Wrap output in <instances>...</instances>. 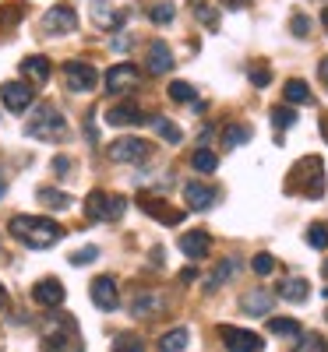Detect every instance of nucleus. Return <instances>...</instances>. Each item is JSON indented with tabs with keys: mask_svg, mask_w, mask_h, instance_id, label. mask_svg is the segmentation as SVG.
<instances>
[{
	"mask_svg": "<svg viewBox=\"0 0 328 352\" xmlns=\"http://www.w3.org/2000/svg\"><path fill=\"white\" fill-rule=\"evenodd\" d=\"M8 232L18 243H25L28 250H50L53 243H61L68 236L53 219H39V215H14L8 222Z\"/></svg>",
	"mask_w": 328,
	"mask_h": 352,
	"instance_id": "nucleus-1",
	"label": "nucleus"
},
{
	"mask_svg": "<svg viewBox=\"0 0 328 352\" xmlns=\"http://www.w3.org/2000/svg\"><path fill=\"white\" fill-rule=\"evenodd\" d=\"M43 352H85L78 320L71 314H50L43 320Z\"/></svg>",
	"mask_w": 328,
	"mask_h": 352,
	"instance_id": "nucleus-2",
	"label": "nucleus"
},
{
	"mask_svg": "<svg viewBox=\"0 0 328 352\" xmlns=\"http://www.w3.org/2000/svg\"><path fill=\"white\" fill-rule=\"evenodd\" d=\"M25 134H28V138H36V141H57V138H64V134H68V124H64V116H61V109H57V106L39 102V106L28 109Z\"/></svg>",
	"mask_w": 328,
	"mask_h": 352,
	"instance_id": "nucleus-3",
	"label": "nucleus"
},
{
	"mask_svg": "<svg viewBox=\"0 0 328 352\" xmlns=\"http://www.w3.org/2000/svg\"><path fill=\"white\" fill-rule=\"evenodd\" d=\"M286 190L304 194V197H321V194H325V166H321V159H318V155H307V159L296 162V166L289 169Z\"/></svg>",
	"mask_w": 328,
	"mask_h": 352,
	"instance_id": "nucleus-4",
	"label": "nucleus"
},
{
	"mask_svg": "<svg viewBox=\"0 0 328 352\" xmlns=\"http://www.w3.org/2000/svg\"><path fill=\"white\" fill-rule=\"evenodd\" d=\"M124 212H127V197L124 194L92 190L85 197V219H92V222H116Z\"/></svg>",
	"mask_w": 328,
	"mask_h": 352,
	"instance_id": "nucleus-5",
	"label": "nucleus"
},
{
	"mask_svg": "<svg viewBox=\"0 0 328 352\" xmlns=\"http://www.w3.org/2000/svg\"><path fill=\"white\" fill-rule=\"evenodd\" d=\"M39 28H43V36H71L74 28H78V14H74V8H68V4H53V8L43 14Z\"/></svg>",
	"mask_w": 328,
	"mask_h": 352,
	"instance_id": "nucleus-6",
	"label": "nucleus"
},
{
	"mask_svg": "<svg viewBox=\"0 0 328 352\" xmlns=\"http://www.w3.org/2000/svg\"><path fill=\"white\" fill-rule=\"evenodd\" d=\"M64 81H68V92L85 96V92H92V88L99 85V74H96V67H92V64L68 60V64H64Z\"/></svg>",
	"mask_w": 328,
	"mask_h": 352,
	"instance_id": "nucleus-7",
	"label": "nucleus"
},
{
	"mask_svg": "<svg viewBox=\"0 0 328 352\" xmlns=\"http://www.w3.org/2000/svg\"><path fill=\"white\" fill-rule=\"evenodd\" d=\"M106 155L113 162H145L148 155H152V144L141 141V138H116L106 148Z\"/></svg>",
	"mask_w": 328,
	"mask_h": 352,
	"instance_id": "nucleus-8",
	"label": "nucleus"
},
{
	"mask_svg": "<svg viewBox=\"0 0 328 352\" xmlns=\"http://www.w3.org/2000/svg\"><path fill=\"white\" fill-rule=\"evenodd\" d=\"M219 338H223L226 352H261L265 349L261 335H254L247 328H233V324H223L219 328Z\"/></svg>",
	"mask_w": 328,
	"mask_h": 352,
	"instance_id": "nucleus-9",
	"label": "nucleus"
},
{
	"mask_svg": "<svg viewBox=\"0 0 328 352\" xmlns=\"http://www.w3.org/2000/svg\"><path fill=\"white\" fill-rule=\"evenodd\" d=\"M32 81H4L0 85V102H4L11 113H25L32 106Z\"/></svg>",
	"mask_w": 328,
	"mask_h": 352,
	"instance_id": "nucleus-10",
	"label": "nucleus"
},
{
	"mask_svg": "<svg viewBox=\"0 0 328 352\" xmlns=\"http://www.w3.org/2000/svg\"><path fill=\"white\" fill-rule=\"evenodd\" d=\"M138 85H141V71L134 64H113L110 74H106V88L113 96H127V92H134Z\"/></svg>",
	"mask_w": 328,
	"mask_h": 352,
	"instance_id": "nucleus-11",
	"label": "nucleus"
},
{
	"mask_svg": "<svg viewBox=\"0 0 328 352\" xmlns=\"http://www.w3.org/2000/svg\"><path fill=\"white\" fill-rule=\"evenodd\" d=\"M88 292H92V303H96L103 314H113L116 307H121V292H116V278H113V275H99V278H92Z\"/></svg>",
	"mask_w": 328,
	"mask_h": 352,
	"instance_id": "nucleus-12",
	"label": "nucleus"
},
{
	"mask_svg": "<svg viewBox=\"0 0 328 352\" xmlns=\"http://www.w3.org/2000/svg\"><path fill=\"white\" fill-rule=\"evenodd\" d=\"M166 310V296L156 289H138V296L131 300V317H141V320H152Z\"/></svg>",
	"mask_w": 328,
	"mask_h": 352,
	"instance_id": "nucleus-13",
	"label": "nucleus"
},
{
	"mask_svg": "<svg viewBox=\"0 0 328 352\" xmlns=\"http://www.w3.org/2000/svg\"><path fill=\"white\" fill-rule=\"evenodd\" d=\"M64 296H68V289H64V282H61V278H39V282L32 285V300H36L39 307L57 310V307L64 303Z\"/></svg>",
	"mask_w": 328,
	"mask_h": 352,
	"instance_id": "nucleus-14",
	"label": "nucleus"
},
{
	"mask_svg": "<svg viewBox=\"0 0 328 352\" xmlns=\"http://www.w3.org/2000/svg\"><path fill=\"white\" fill-rule=\"evenodd\" d=\"M141 212L145 215H152V219H159L163 226H181L184 222V212H176V208H170V204L163 201V197H152V194H141Z\"/></svg>",
	"mask_w": 328,
	"mask_h": 352,
	"instance_id": "nucleus-15",
	"label": "nucleus"
},
{
	"mask_svg": "<svg viewBox=\"0 0 328 352\" xmlns=\"http://www.w3.org/2000/svg\"><path fill=\"white\" fill-rule=\"evenodd\" d=\"M184 201H187V208H191V212H208V208H212V204L219 201V190H216V187H208V184L191 180V184L184 187Z\"/></svg>",
	"mask_w": 328,
	"mask_h": 352,
	"instance_id": "nucleus-16",
	"label": "nucleus"
},
{
	"mask_svg": "<svg viewBox=\"0 0 328 352\" xmlns=\"http://www.w3.org/2000/svg\"><path fill=\"white\" fill-rule=\"evenodd\" d=\"M106 124L110 127H134V124H145V116H141V109H138V102H113L110 109H106Z\"/></svg>",
	"mask_w": 328,
	"mask_h": 352,
	"instance_id": "nucleus-17",
	"label": "nucleus"
},
{
	"mask_svg": "<svg viewBox=\"0 0 328 352\" xmlns=\"http://www.w3.org/2000/svg\"><path fill=\"white\" fill-rule=\"evenodd\" d=\"M272 307H276V296L268 289H251V292H244V300H240V310L247 317H268Z\"/></svg>",
	"mask_w": 328,
	"mask_h": 352,
	"instance_id": "nucleus-18",
	"label": "nucleus"
},
{
	"mask_svg": "<svg viewBox=\"0 0 328 352\" xmlns=\"http://www.w3.org/2000/svg\"><path fill=\"white\" fill-rule=\"evenodd\" d=\"M181 250H184V257H191V261H201L208 250H212V236H208L205 229L184 232V236H181Z\"/></svg>",
	"mask_w": 328,
	"mask_h": 352,
	"instance_id": "nucleus-19",
	"label": "nucleus"
},
{
	"mask_svg": "<svg viewBox=\"0 0 328 352\" xmlns=\"http://www.w3.org/2000/svg\"><path fill=\"white\" fill-rule=\"evenodd\" d=\"M145 64H148V74H166L173 67V53L163 39H156L152 46H148V56H145Z\"/></svg>",
	"mask_w": 328,
	"mask_h": 352,
	"instance_id": "nucleus-20",
	"label": "nucleus"
},
{
	"mask_svg": "<svg viewBox=\"0 0 328 352\" xmlns=\"http://www.w3.org/2000/svg\"><path fill=\"white\" fill-rule=\"evenodd\" d=\"M279 296L289 300V303H307V296H311V282L300 278V275L283 278V282H279Z\"/></svg>",
	"mask_w": 328,
	"mask_h": 352,
	"instance_id": "nucleus-21",
	"label": "nucleus"
},
{
	"mask_svg": "<svg viewBox=\"0 0 328 352\" xmlns=\"http://www.w3.org/2000/svg\"><path fill=\"white\" fill-rule=\"evenodd\" d=\"M18 67H21V78L32 81V85H43L50 78V60H46V56H25Z\"/></svg>",
	"mask_w": 328,
	"mask_h": 352,
	"instance_id": "nucleus-22",
	"label": "nucleus"
},
{
	"mask_svg": "<svg viewBox=\"0 0 328 352\" xmlns=\"http://www.w3.org/2000/svg\"><path fill=\"white\" fill-rule=\"evenodd\" d=\"M92 21H96L99 28H106V32H113V28L124 21V14H121V11H113L106 0H92Z\"/></svg>",
	"mask_w": 328,
	"mask_h": 352,
	"instance_id": "nucleus-23",
	"label": "nucleus"
},
{
	"mask_svg": "<svg viewBox=\"0 0 328 352\" xmlns=\"http://www.w3.org/2000/svg\"><path fill=\"white\" fill-rule=\"evenodd\" d=\"M233 275H236V261H233V257L219 261V264H216V272H212V275L205 278V292H216V289H219L223 282H229Z\"/></svg>",
	"mask_w": 328,
	"mask_h": 352,
	"instance_id": "nucleus-24",
	"label": "nucleus"
},
{
	"mask_svg": "<svg viewBox=\"0 0 328 352\" xmlns=\"http://www.w3.org/2000/svg\"><path fill=\"white\" fill-rule=\"evenodd\" d=\"M268 331L279 338H300L304 335L300 320H293V317H268Z\"/></svg>",
	"mask_w": 328,
	"mask_h": 352,
	"instance_id": "nucleus-25",
	"label": "nucleus"
},
{
	"mask_svg": "<svg viewBox=\"0 0 328 352\" xmlns=\"http://www.w3.org/2000/svg\"><path fill=\"white\" fill-rule=\"evenodd\" d=\"M21 18H25V8H21V4H4V8H0V36L8 39Z\"/></svg>",
	"mask_w": 328,
	"mask_h": 352,
	"instance_id": "nucleus-26",
	"label": "nucleus"
},
{
	"mask_svg": "<svg viewBox=\"0 0 328 352\" xmlns=\"http://www.w3.org/2000/svg\"><path fill=\"white\" fill-rule=\"evenodd\" d=\"M187 342H191L187 328H173V331H166V335L159 338V352H184Z\"/></svg>",
	"mask_w": 328,
	"mask_h": 352,
	"instance_id": "nucleus-27",
	"label": "nucleus"
},
{
	"mask_svg": "<svg viewBox=\"0 0 328 352\" xmlns=\"http://www.w3.org/2000/svg\"><path fill=\"white\" fill-rule=\"evenodd\" d=\"M283 96H286V102H293V106H307V102H311V88H307V81L293 78V81H286Z\"/></svg>",
	"mask_w": 328,
	"mask_h": 352,
	"instance_id": "nucleus-28",
	"label": "nucleus"
},
{
	"mask_svg": "<svg viewBox=\"0 0 328 352\" xmlns=\"http://www.w3.org/2000/svg\"><path fill=\"white\" fill-rule=\"evenodd\" d=\"M254 138V131L247 127V124H229L226 131H223V144L226 148H236V144H247Z\"/></svg>",
	"mask_w": 328,
	"mask_h": 352,
	"instance_id": "nucleus-29",
	"label": "nucleus"
},
{
	"mask_svg": "<svg viewBox=\"0 0 328 352\" xmlns=\"http://www.w3.org/2000/svg\"><path fill=\"white\" fill-rule=\"evenodd\" d=\"M148 124L156 127V134H159L163 141H170V144H181V138H184V134H181V127H176V124H170L166 116H152Z\"/></svg>",
	"mask_w": 328,
	"mask_h": 352,
	"instance_id": "nucleus-30",
	"label": "nucleus"
},
{
	"mask_svg": "<svg viewBox=\"0 0 328 352\" xmlns=\"http://www.w3.org/2000/svg\"><path fill=\"white\" fill-rule=\"evenodd\" d=\"M293 352H328V338L318 335V331L300 335V338H296V345H293Z\"/></svg>",
	"mask_w": 328,
	"mask_h": 352,
	"instance_id": "nucleus-31",
	"label": "nucleus"
},
{
	"mask_svg": "<svg viewBox=\"0 0 328 352\" xmlns=\"http://www.w3.org/2000/svg\"><path fill=\"white\" fill-rule=\"evenodd\" d=\"M39 201L46 204V208H53V212L71 208V197H68L64 190H50V187H43V190H39Z\"/></svg>",
	"mask_w": 328,
	"mask_h": 352,
	"instance_id": "nucleus-32",
	"label": "nucleus"
},
{
	"mask_svg": "<svg viewBox=\"0 0 328 352\" xmlns=\"http://www.w3.org/2000/svg\"><path fill=\"white\" fill-rule=\"evenodd\" d=\"M191 166H194L198 173H216L219 159H216V152H208V148H198V152L191 155Z\"/></svg>",
	"mask_w": 328,
	"mask_h": 352,
	"instance_id": "nucleus-33",
	"label": "nucleus"
},
{
	"mask_svg": "<svg viewBox=\"0 0 328 352\" xmlns=\"http://www.w3.org/2000/svg\"><path fill=\"white\" fill-rule=\"evenodd\" d=\"M194 18L208 28V32H216V28H219V11L212 4H194Z\"/></svg>",
	"mask_w": 328,
	"mask_h": 352,
	"instance_id": "nucleus-34",
	"label": "nucleus"
},
{
	"mask_svg": "<svg viewBox=\"0 0 328 352\" xmlns=\"http://www.w3.org/2000/svg\"><path fill=\"white\" fill-rule=\"evenodd\" d=\"M272 124H276V131H289L296 124V113L289 109V102L286 106H272Z\"/></svg>",
	"mask_w": 328,
	"mask_h": 352,
	"instance_id": "nucleus-35",
	"label": "nucleus"
},
{
	"mask_svg": "<svg viewBox=\"0 0 328 352\" xmlns=\"http://www.w3.org/2000/svg\"><path fill=\"white\" fill-rule=\"evenodd\" d=\"M307 243H311L314 250H325V247H328V226H325V222L307 226Z\"/></svg>",
	"mask_w": 328,
	"mask_h": 352,
	"instance_id": "nucleus-36",
	"label": "nucleus"
},
{
	"mask_svg": "<svg viewBox=\"0 0 328 352\" xmlns=\"http://www.w3.org/2000/svg\"><path fill=\"white\" fill-rule=\"evenodd\" d=\"M170 99L173 102H194V88L187 81H170Z\"/></svg>",
	"mask_w": 328,
	"mask_h": 352,
	"instance_id": "nucleus-37",
	"label": "nucleus"
},
{
	"mask_svg": "<svg viewBox=\"0 0 328 352\" xmlns=\"http://www.w3.org/2000/svg\"><path fill=\"white\" fill-rule=\"evenodd\" d=\"M251 268H254V275H272L276 272V257L272 254H254Z\"/></svg>",
	"mask_w": 328,
	"mask_h": 352,
	"instance_id": "nucleus-38",
	"label": "nucleus"
},
{
	"mask_svg": "<svg viewBox=\"0 0 328 352\" xmlns=\"http://www.w3.org/2000/svg\"><path fill=\"white\" fill-rule=\"evenodd\" d=\"M173 14H176V11H173V4H166V0H163V4H156L152 11H148V18H152L156 25H170V21H173Z\"/></svg>",
	"mask_w": 328,
	"mask_h": 352,
	"instance_id": "nucleus-39",
	"label": "nucleus"
},
{
	"mask_svg": "<svg viewBox=\"0 0 328 352\" xmlns=\"http://www.w3.org/2000/svg\"><path fill=\"white\" fill-rule=\"evenodd\" d=\"M113 352H145V345L134 335H121V338H116V345H113Z\"/></svg>",
	"mask_w": 328,
	"mask_h": 352,
	"instance_id": "nucleus-40",
	"label": "nucleus"
},
{
	"mask_svg": "<svg viewBox=\"0 0 328 352\" xmlns=\"http://www.w3.org/2000/svg\"><path fill=\"white\" fill-rule=\"evenodd\" d=\"M96 257H99V247H81V250L71 254V264H74V268H81V264H92Z\"/></svg>",
	"mask_w": 328,
	"mask_h": 352,
	"instance_id": "nucleus-41",
	"label": "nucleus"
},
{
	"mask_svg": "<svg viewBox=\"0 0 328 352\" xmlns=\"http://www.w3.org/2000/svg\"><path fill=\"white\" fill-rule=\"evenodd\" d=\"M268 81H272V71H268L265 64H254V67H251V85H254V88H265Z\"/></svg>",
	"mask_w": 328,
	"mask_h": 352,
	"instance_id": "nucleus-42",
	"label": "nucleus"
},
{
	"mask_svg": "<svg viewBox=\"0 0 328 352\" xmlns=\"http://www.w3.org/2000/svg\"><path fill=\"white\" fill-rule=\"evenodd\" d=\"M289 28H293V36H300V39H304V36L311 32V18H307V14H293Z\"/></svg>",
	"mask_w": 328,
	"mask_h": 352,
	"instance_id": "nucleus-43",
	"label": "nucleus"
},
{
	"mask_svg": "<svg viewBox=\"0 0 328 352\" xmlns=\"http://www.w3.org/2000/svg\"><path fill=\"white\" fill-rule=\"evenodd\" d=\"M127 46H131V39H127L124 32H121V36H116V39H113V50H116V53H124Z\"/></svg>",
	"mask_w": 328,
	"mask_h": 352,
	"instance_id": "nucleus-44",
	"label": "nucleus"
},
{
	"mask_svg": "<svg viewBox=\"0 0 328 352\" xmlns=\"http://www.w3.org/2000/svg\"><path fill=\"white\" fill-rule=\"evenodd\" d=\"M68 169H71V159H64V155L53 159V173H68Z\"/></svg>",
	"mask_w": 328,
	"mask_h": 352,
	"instance_id": "nucleus-45",
	"label": "nucleus"
},
{
	"mask_svg": "<svg viewBox=\"0 0 328 352\" xmlns=\"http://www.w3.org/2000/svg\"><path fill=\"white\" fill-rule=\"evenodd\" d=\"M318 74H321V81H325V85H328V56H325V60H321V64H318Z\"/></svg>",
	"mask_w": 328,
	"mask_h": 352,
	"instance_id": "nucleus-46",
	"label": "nucleus"
},
{
	"mask_svg": "<svg viewBox=\"0 0 328 352\" xmlns=\"http://www.w3.org/2000/svg\"><path fill=\"white\" fill-rule=\"evenodd\" d=\"M8 307V292H4V285H0V310Z\"/></svg>",
	"mask_w": 328,
	"mask_h": 352,
	"instance_id": "nucleus-47",
	"label": "nucleus"
},
{
	"mask_svg": "<svg viewBox=\"0 0 328 352\" xmlns=\"http://www.w3.org/2000/svg\"><path fill=\"white\" fill-rule=\"evenodd\" d=\"M223 4H229V8H240V4H247V0H223Z\"/></svg>",
	"mask_w": 328,
	"mask_h": 352,
	"instance_id": "nucleus-48",
	"label": "nucleus"
},
{
	"mask_svg": "<svg viewBox=\"0 0 328 352\" xmlns=\"http://www.w3.org/2000/svg\"><path fill=\"white\" fill-rule=\"evenodd\" d=\"M321 25H325V32H328V8L321 11Z\"/></svg>",
	"mask_w": 328,
	"mask_h": 352,
	"instance_id": "nucleus-49",
	"label": "nucleus"
},
{
	"mask_svg": "<svg viewBox=\"0 0 328 352\" xmlns=\"http://www.w3.org/2000/svg\"><path fill=\"white\" fill-rule=\"evenodd\" d=\"M321 272H325V278H328V261H325V264H321Z\"/></svg>",
	"mask_w": 328,
	"mask_h": 352,
	"instance_id": "nucleus-50",
	"label": "nucleus"
},
{
	"mask_svg": "<svg viewBox=\"0 0 328 352\" xmlns=\"http://www.w3.org/2000/svg\"><path fill=\"white\" fill-rule=\"evenodd\" d=\"M0 194H4V184H0Z\"/></svg>",
	"mask_w": 328,
	"mask_h": 352,
	"instance_id": "nucleus-51",
	"label": "nucleus"
}]
</instances>
